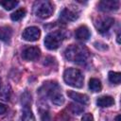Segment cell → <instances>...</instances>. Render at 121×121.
Listing matches in <instances>:
<instances>
[{
  "label": "cell",
  "mask_w": 121,
  "mask_h": 121,
  "mask_svg": "<svg viewBox=\"0 0 121 121\" xmlns=\"http://www.w3.org/2000/svg\"><path fill=\"white\" fill-rule=\"evenodd\" d=\"M64 57L69 61L83 63L89 58V50L81 44H71L64 50Z\"/></svg>",
  "instance_id": "cell-1"
},
{
  "label": "cell",
  "mask_w": 121,
  "mask_h": 121,
  "mask_svg": "<svg viewBox=\"0 0 121 121\" xmlns=\"http://www.w3.org/2000/svg\"><path fill=\"white\" fill-rule=\"evenodd\" d=\"M43 88L44 89L43 93L47 95L51 100V102L55 105L60 106L64 102L63 95H61L60 88L56 82H46L43 84Z\"/></svg>",
  "instance_id": "cell-2"
},
{
  "label": "cell",
  "mask_w": 121,
  "mask_h": 121,
  "mask_svg": "<svg viewBox=\"0 0 121 121\" xmlns=\"http://www.w3.org/2000/svg\"><path fill=\"white\" fill-rule=\"evenodd\" d=\"M63 79L69 86L75 88H81L83 86V76L78 69L67 68L63 73Z\"/></svg>",
  "instance_id": "cell-3"
},
{
  "label": "cell",
  "mask_w": 121,
  "mask_h": 121,
  "mask_svg": "<svg viewBox=\"0 0 121 121\" xmlns=\"http://www.w3.org/2000/svg\"><path fill=\"white\" fill-rule=\"evenodd\" d=\"M54 8L51 2L46 0H39L36 1L33 5V12L36 16L42 19H46L51 16L53 13Z\"/></svg>",
  "instance_id": "cell-4"
},
{
  "label": "cell",
  "mask_w": 121,
  "mask_h": 121,
  "mask_svg": "<svg viewBox=\"0 0 121 121\" xmlns=\"http://www.w3.org/2000/svg\"><path fill=\"white\" fill-rule=\"evenodd\" d=\"M65 36L66 35L62 30H55L53 32H50L44 38V45L49 50H55L59 48L62 43Z\"/></svg>",
  "instance_id": "cell-5"
},
{
  "label": "cell",
  "mask_w": 121,
  "mask_h": 121,
  "mask_svg": "<svg viewBox=\"0 0 121 121\" xmlns=\"http://www.w3.org/2000/svg\"><path fill=\"white\" fill-rule=\"evenodd\" d=\"M114 19L109 16H103L99 17L95 21V26L97 29V31L101 34H104L109 31V29L113 26Z\"/></svg>",
  "instance_id": "cell-6"
},
{
  "label": "cell",
  "mask_w": 121,
  "mask_h": 121,
  "mask_svg": "<svg viewBox=\"0 0 121 121\" xmlns=\"http://www.w3.org/2000/svg\"><path fill=\"white\" fill-rule=\"evenodd\" d=\"M41 36V30L37 26H29L26 27L22 34V37L24 40L27 42H35L39 40Z\"/></svg>",
  "instance_id": "cell-7"
},
{
  "label": "cell",
  "mask_w": 121,
  "mask_h": 121,
  "mask_svg": "<svg viewBox=\"0 0 121 121\" xmlns=\"http://www.w3.org/2000/svg\"><path fill=\"white\" fill-rule=\"evenodd\" d=\"M60 18L63 22H73L78 18V12L76 9L66 7L61 10Z\"/></svg>",
  "instance_id": "cell-8"
},
{
  "label": "cell",
  "mask_w": 121,
  "mask_h": 121,
  "mask_svg": "<svg viewBox=\"0 0 121 121\" xmlns=\"http://www.w3.org/2000/svg\"><path fill=\"white\" fill-rule=\"evenodd\" d=\"M119 5L118 0H104L98 3V9L102 11H112L118 9Z\"/></svg>",
  "instance_id": "cell-9"
},
{
  "label": "cell",
  "mask_w": 121,
  "mask_h": 121,
  "mask_svg": "<svg viewBox=\"0 0 121 121\" xmlns=\"http://www.w3.org/2000/svg\"><path fill=\"white\" fill-rule=\"evenodd\" d=\"M40 49L36 46H29L26 47L23 53H22V57L24 60H35L40 57Z\"/></svg>",
  "instance_id": "cell-10"
},
{
  "label": "cell",
  "mask_w": 121,
  "mask_h": 121,
  "mask_svg": "<svg viewBox=\"0 0 121 121\" xmlns=\"http://www.w3.org/2000/svg\"><path fill=\"white\" fill-rule=\"evenodd\" d=\"M67 95L70 98H72L75 101H77L78 103H81V104H88V102H89V96L87 95H84V94L77 93L75 91H68Z\"/></svg>",
  "instance_id": "cell-11"
},
{
  "label": "cell",
  "mask_w": 121,
  "mask_h": 121,
  "mask_svg": "<svg viewBox=\"0 0 121 121\" xmlns=\"http://www.w3.org/2000/svg\"><path fill=\"white\" fill-rule=\"evenodd\" d=\"M90 35H91L90 30H89V28L86 26H79L76 30V33H75L76 38L78 40H79V41H87L90 38Z\"/></svg>",
  "instance_id": "cell-12"
},
{
  "label": "cell",
  "mask_w": 121,
  "mask_h": 121,
  "mask_svg": "<svg viewBox=\"0 0 121 121\" xmlns=\"http://www.w3.org/2000/svg\"><path fill=\"white\" fill-rule=\"evenodd\" d=\"M12 35V29L11 27L8 26H0V41L8 43Z\"/></svg>",
  "instance_id": "cell-13"
},
{
  "label": "cell",
  "mask_w": 121,
  "mask_h": 121,
  "mask_svg": "<svg viewBox=\"0 0 121 121\" xmlns=\"http://www.w3.org/2000/svg\"><path fill=\"white\" fill-rule=\"evenodd\" d=\"M96 104H97V106L102 107V108L110 107L114 104V99L110 95H103V96H100L97 98Z\"/></svg>",
  "instance_id": "cell-14"
},
{
  "label": "cell",
  "mask_w": 121,
  "mask_h": 121,
  "mask_svg": "<svg viewBox=\"0 0 121 121\" xmlns=\"http://www.w3.org/2000/svg\"><path fill=\"white\" fill-rule=\"evenodd\" d=\"M22 121H35V116L30 110L29 106H24L23 114H22Z\"/></svg>",
  "instance_id": "cell-15"
},
{
  "label": "cell",
  "mask_w": 121,
  "mask_h": 121,
  "mask_svg": "<svg viewBox=\"0 0 121 121\" xmlns=\"http://www.w3.org/2000/svg\"><path fill=\"white\" fill-rule=\"evenodd\" d=\"M89 88L93 92H100L102 89V85H101L100 80L97 78H91L89 80Z\"/></svg>",
  "instance_id": "cell-16"
},
{
  "label": "cell",
  "mask_w": 121,
  "mask_h": 121,
  "mask_svg": "<svg viewBox=\"0 0 121 121\" xmlns=\"http://www.w3.org/2000/svg\"><path fill=\"white\" fill-rule=\"evenodd\" d=\"M18 4H19L18 1H9V0L0 1V6H2L6 10H10L14 9Z\"/></svg>",
  "instance_id": "cell-17"
},
{
  "label": "cell",
  "mask_w": 121,
  "mask_h": 121,
  "mask_svg": "<svg viewBox=\"0 0 121 121\" xmlns=\"http://www.w3.org/2000/svg\"><path fill=\"white\" fill-rule=\"evenodd\" d=\"M25 15H26V9H19L15 10L10 15V18H11L12 21H19L22 18H24Z\"/></svg>",
  "instance_id": "cell-18"
},
{
  "label": "cell",
  "mask_w": 121,
  "mask_h": 121,
  "mask_svg": "<svg viewBox=\"0 0 121 121\" xmlns=\"http://www.w3.org/2000/svg\"><path fill=\"white\" fill-rule=\"evenodd\" d=\"M109 80L112 83L119 84L121 81V74L118 72H113V71L109 72Z\"/></svg>",
  "instance_id": "cell-19"
},
{
  "label": "cell",
  "mask_w": 121,
  "mask_h": 121,
  "mask_svg": "<svg viewBox=\"0 0 121 121\" xmlns=\"http://www.w3.org/2000/svg\"><path fill=\"white\" fill-rule=\"evenodd\" d=\"M81 121H94V117L92 113H85L81 119Z\"/></svg>",
  "instance_id": "cell-20"
},
{
  "label": "cell",
  "mask_w": 121,
  "mask_h": 121,
  "mask_svg": "<svg viewBox=\"0 0 121 121\" xmlns=\"http://www.w3.org/2000/svg\"><path fill=\"white\" fill-rule=\"evenodd\" d=\"M42 121H50V116L48 114V112H43L42 114Z\"/></svg>",
  "instance_id": "cell-21"
},
{
  "label": "cell",
  "mask_w": 121,
  "mask_h": 121,
  "mask_svg": "<svg viewBox=\"0 0 121 121\" xmlns=\"http://www.w3.org/2000/svg\"><path fill=\"white\" fill-rule=\"evenodd\" d=\"M6 112H7V107L4 104L0 103V114H4Z\"/></svg>",
  "instance_id": "cell-22"
},
{
  "label": "cell",
  "mask_w": 121,
  "mask_h": 121,
  "mask_svg": "<svg viewBox=\"0 0 121 121\" xmlns=\"http://www.w3.org/2000/svg\"><path fill=\"white\" fill-rule=\"evenodd\" d=\"M115 120H116V121H120V115H117V116L115 117Z\"/></svg>",
  "instance_id": "cell-23"
},
{
  "label": "cell",
  "mask_w": 121,
  "mask_h": 121,
  "mask_svg": "<svg viewBox=\"0 0 121 121\" xmlns=\"http://www.w3.org/2000/svg\"><path fill=\"white\" fill-rule=\"evenodd\" d=\"M0 85H1V79H0Z\"/></svg>",
  "instance_id": "cell-24"
}]
</instances>
